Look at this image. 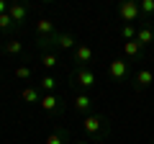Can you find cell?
I'll return each instance as SVG.
<instances>
[{"label": "cell", "instance_id": "cell-12", "mask_svg": "<svg viewBox=\"0 0 154 144\" xmlns=\"http://www.w3.org/2000/svg\"><path fill=\"white\" fill-rule=\"evenodd\" d=\"M54 46H59V49H77V44H75V36L72 33H57L54 36Z\"/></svg>", "mask_w": 154, "mask_h": 144}, {"label": "cell", "instance_id": "cell-4", "mask_svg": "<svg viewBox=\"0 0 154 144\" xmlns=\"http://www.w3.org/2000/svg\"><path fill=\"white\" fill-rule=\"evenodd\" d=\"M95 72L90 70V67H77V72H75V85H80V88H85V90H90V88H95Z\"/></svg>", "mask_w": 154, "mask_h": 144}, {"label": "cell", "instance_id": "cell-13", "mask_svg": "<svg viewBox=\"0 0 154 144\" xmlns=\"http://www.w3.org/2000/svg\"><path fill=\"white\" fill-rule=\"evenodd\" d=\"M136 41L141 46H149V44H154V31L149 26H139V33H136Z\"/></svg>", "mask_w": 154, "mask_h": 144}, {"label": "cell", "instance_id": "cell-16", "mask_svg": "<svg viewBox=\"0 0 154 144\" xmlns=\"http://www.w3.org/2000/svg\"><path fill=\"white\" fill-rule=\"evenodd\" d=\"M67 131L64 129H57V131H51L49 136H46V144H67Z\"/></svg>", "mask_w": 154, "mask_h": 144}, {"label": "cell", "instance_id": "cell-17", "mask_svg": "<svg viewBox=\"0 0 154 144\" xmlns=\"http://www.w3.org/2000/svg\"><path fill=\"white\" fill-rule=\"evenodd\" d=\"M41 64L46 70H54V67H59V59H57L54 52H41Z\"/></svg>", "mask_w": 154, "mask_h": 144}, {"label": "cell", "instance_id": "cell-11", "mask_svg": "<svg viewBox=\"0 0 154 144\" xmlns=\"http://www.w3.org/2000/svg\"><path fill=\"white\" fill-rule=\"evenodd\" d=\"M141 49L144 46L139 44L136 39L134 41H123V57H126V59H139V57H141Z\"/></svg>", "mask_w": 154, "mask_h": 144}, {"label": "cell", "instance_id": "cell-9", "mask_svg": "<svg viewBox=\"0 0 154 144\" xmlns=\"http://www.w3.org/2000/svg\"><path fill=\"white\" fill-rule=\"evenodd\" d=\"M8 16H11L13 26H21V23L26 21V16H28V8L23 5V3H11V5H8Z\"/></svg>", "mask_w": 154, "mask_h": 144}, {"label": "cell", "instance_id": "cell-10", "mask_svg": "<svg viewBox=\"0 0 154 144\" xmlns=\"http://www.w3.org/2000/svg\"><path fill=\"white\" fill-rule=\"evenodd\" d=\"M152 83H154L152 70H139V72H136V77H134V85H136V90H146Z\"/></svg>", "mask_w": 154, "mask_h": 144}, {"label": "cell", "instance_id": "cell-20", "mask_svg": "<svg viewBox=\"0 0 154 144\" xmlns=\"http://www.w3.org/2000/svg\"><path fill=\"white\" fill-rule=\"evenodd\" d=\"M16 77H18V80H31V67L18 64V67H16Z\"/></svg>", "mask_w": 154, "mask_h": 144}, {"label": "cell", "instance_id": "cell-1", "mask_svg": "<svg viewBox=\"0 0 154 144\" xmlns=\"http://www.w3.org/2000/svg\"><path fill=\"white\" fill-rule=\"evenodd\" d=\"M118 16L126 23H136V21H141V8H139V3H134V0H123L121 5H118Z\"/></svg>", "mask_w": 154, "mask_h": 144}, {"label": "cell", "instance_id": "cell-19", "mask_svg": "<svg viewBox=\"0 0 154 144\" xmlns=\"http://www.w3.org/2000/svg\"><path fill=\"white\" fill-rule=\"evenodd\" d=\"M41 90H44V95L54 93L57 90V80L51 77V75H44V77H41Z\"/></svg>", "mask_w": 154, "mask_h": 144}, {"label": "cell", "instance_id": "cell-22", "mask_svg": "<svg viewBox=\"0 0 154 144\" xmlns=\"http://www.w3.org/2000/svg\"><path fill=\"white\" fill-rule=\"evenodd\" d=\"M8 28H13V21H11L8 13H3V16H0V31H8Z\"/></svg>", "mask_w": 154, "mask_h": 144}, {"label": "cell", "instance_id": "cell-23", "mask_svg": "<svg viewBox=\"0 0 154 144\" xmlns=\"http://www.w3.org/2000/svg\"><path fill=\"white\" fill-rule=\"evenodd\" d=\"M8 5H11V3H5V0H0V16H3V13H8Z\"/></svg>", "mask_w": 154, "mask_h": 144}, {"label": "cell", "instance_id": "cell-7", "mask_svg": "<svg viewBox=\"0 0 154 144\" xmlns=\"http://www.w3.org/2000/svg\"><path fill=\"white\" fill-rule=\"evenodd\" d=\"M54 33H59L54 21H49V18H38L36 21V39H51Z\"/></svg>", "mask_w": 154, "mask_h": 144}, {"label": "cell", "instance_id": "cell-18", "mask_svg": "<svg viewBox=\"0 0 154 144\" xmlns=\"http://www.w3.org/2000/svg\"><path fill=\"white\" fill-rule=\"evenodd\" d=\"M136 33H139V26H136V23H123L121 36H123L126 41H134V39H136Z\"/></svg>", "mask_w": 154, "mask_h": 144}, {"label": "cell", "instance_id": "cell-5", "mask_svg": "<svg viewBox=\"0 0 154 144\" xmlns=\"http://www.w3.org/2000/svg\"><path fill=\"white\" fill-rule=\"evenodd\" d=\"M93 59H95V52L88 44H77V49H75V64L77 67H90Z\"/></svg>", "mask_w": 154, "mask_h": 144}, {"label": "cell", "instance_id": "cell-15", "mask_svg": "<svg viewBox=\"0 0 154 144\" xmlns=\"http://www.w3.org/2000/svg\"><path fill=\"white\" fill-rule=\"evenodd\" d=\"M3 52H5V54H11V57H18L23 52V44L18 39H8L5 44H3Z\"/></svg>", "mask_w": 154, "mask_h": 144}, {"label": "cell", "instance_id": "cell-3", "mask_svg": "<svg viewBox=\"0 0 154 144\" xmlns=\"http://www.w3.org/2000/svg\"><path fill=\"white\" fill-rule=\"evenodd\" d=\"M82 129L88 131V136H103L105 121H103V116H98V113H90V116L82 118Z\"/></svg>", "mask_w": 154, "mask_h": 144}, {"label": "cell", "instance_id": "cell-24", "mask_svg": "<svg viewBox=\"0 0 154 144\" xmlns=\"http://www.w3.org/2000/svg\"><path fill=\"white\" fill-rule=\"evenodd\" d=\"M72 144H88V142H85V139H77V142H72Z\"/></svg>", "mask_w": 154, "mask_h": 144}, {"label": "cell", "instance_id": "cell-14", "mask_svg": "<svg viewBox=\"0 0 154 144\" xmlns=\"http://www.w3.org/2000/svg\"><path fill=\"white\" fill-rule=\"evenodd\" d=\"M21 98L26 100V103H41V93H38V88H33V85H28V88L21 90Z\"/></svg>", "mask_w": 154, "mask_h": 144}, {"label": "cell", "instance_id": "cell-21", "mask_svg": "<svg viewBox=\"0 0 154 144\" xmlns=\"http://www.w3.org/2000/svg\"><path fill=\"white\" fill-rule=\"evenodd\" d=\"M139 8H141V16H154V0H141Z\"/></svg>", "mask_w": 154, "mask_h": 144}, {"label": "cell", "instance_id": "cell-6", "mask_svg": "<svg viewBox=\"0 0 154 144\" xmlns=\"http://www.w3.org/2000/svg\"><path fill=\"white\" fill-rule=\"evenodd\" d=\"M72 105H75V111L82 113V116H90V113H93V98H90L88 93H77L75 100H72Z\"/></svg>", "mask_w": 154, "mask_h": 144}, {"label": "cell", "instance_id": "cell-8", "mask_svg": "<svg viewBox=\"0 0 154 144\" xmlns=\"http://www.w3.org/2000/svg\"><path fill=\"white\" fill-rule=\"evenodd\" d=\"M41 108H44L49 116H54V113H59V108H62V100H59V95L57 93H49V95H41Z\"/></svg>", "mask_w": 154, "mask_h": 144}, {"label": "cell", "instance_id": "cell-2", "mask_svg": "<svg viewBox=\"0 0 154 144\" xmlns=\"http://www.w3.org/2000/svg\"><path fill=\"white\" fill-rule=\"evenodd\" d=\"M108 75L113 80H118V83L126 80L128 77V59H126V57H116V59H110L108 62Z\"/></svg>", "mask_w": 154, "mask_h": 144}]
</instances>
